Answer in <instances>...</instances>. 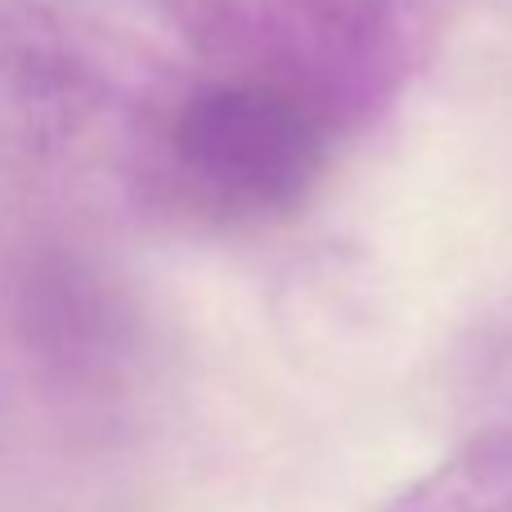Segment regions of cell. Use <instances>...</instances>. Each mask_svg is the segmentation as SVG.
<instances>
[{"label": "cell", "instance_id": "obj_5", "mask_svg": "<svg viewBox=\"0 0 512 512\" xmlns=\"http://www.w3.org/2000/svg\"><path fill=\"white\" fill-rule=\"evenodd\" d=\"M387 512H512V441L463 432V445L409 481Z\"/></svg>", "mask_w": 512, "mask_h": 512}, {"label": "cell", "instance_id": "obj_1", "mask_svg": "<svg viewBox=\"0 0 512 512\" xmlns=\"http://www.w3.org/2000/svg\"><path fill=\"white\" fill-rule=\"evenodd\" d=\"M346 144L310 99L189 63L153 90L117 180L171 225L252 234L297 216Z\"/></svg>", "mask_w": 512, "mask_h": 512}, {"label": "cell", "instance_id": "obj_3", "mask_svg": "<svg viewBox=\"0 0 512 512\" xmlns=\"http://www.w3.org/2000/svg\"><path fill=\"white\" fill-rule=\"evenodd\" d=\"M167 68L68 9H0V162L59 171L104 158L117 176Z\"/></svg>", "mask_w": 512, "mask_h": 512}, {"label": "cell", "instance_id": "obj_2", "mask_svg": "<svg viewBox=\"0 0 512 512\" xmlns=\"http://www.w3.org/2000/svg\"><path fill=\"white\" fill-rule=\"evenodd\" d=\"M189 63L310 99L346 140L391 117L423 72L441 0H149Z\"/></svg>", "mask_w": 512, "mask_h": 512}, {"label": "cell", "instance_id": "obj_4", "mask_svg": "<svg viewBox=\"0 0 512 512\" xmlns=\"http://www.w3.org/2000/svg\"><path fill=\"white\" fill-rule=\"evenodd\" d=\"M454 396L468 432L512 441V288L463 333Z\"/></svg>", "mask_w": 512, "mask_h": 512}]
</instances>
